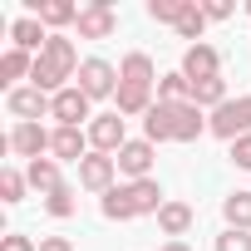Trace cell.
<instances>
[{
  "mask_svg": "<svg viewBox=\"0 0 251 251\" xmlns=\"http://www.w3.org/2000/svg\"><path fill=\"white\" fill-rule=\"evenodd\" d=\"M212 138H222V143H236V138H246L251 133V94H236V99H226L222 108H212Z\"/></svg>",
  "mask_w": 251,
  "mask_h": 251,
  "instance_id": "6da1fadb",
  "label": "cell"
},
{
  "mask_svg": "<svg viewBox=\"0 0 251 251\" xmlns=\"http://www.w3.org/2000/svg\"><path fill=\"white\" fill-rule=\"evenodd\" d=\"M50 118H54V128H89L94 123V99L79 84H69V89H59L50 99Z\"/></svg>",
  "mask_w": 251,
  "mask_h": 251,
  "instance_id": "7a4b0ae2",
  "label": "cell"
},
{
  "mask_svg": "<svg viewBox=\"0 0 251 251\" xmlns=\"http://www.w3.org/2000/svg\"><path fill=\"white\" fill-rule=\"evenodd\" d=\"M74 84L99 103V99H113L118 94V64H108V59H99V54H89L84 64H79V74H74Z\"/></svg>",
  "mask_w": 251,
  "mask_h": 251,
  "instance_id": "3957f363",
  "label": "cell"
},
{
  "mask_svg": "<svg viewBox=\"0 0 251 251\" xmlns=\"http://www.w3.org/2000/svg\"><path fill=\"white\" fill-rule=\"evenodd\" d=\"M113 163H118V173L128 177V182H143V177H153V163H158V148L148 143V138H128L118 153H113Z\"/></svg>",
  "mask_w": 251,
  "mask_h": 251,
  "instance_id": "277c9868",
  "label": "cell"
},
{
  "mask_svg": "<svg viewBox=\"0 0 251 251\" xmlns=\"http://www.w3.org/2000/svg\"><path fill=\"white\" fill-rule=\"evenodd\" d=\"M50 138H54V128H45V123H15L10 138H5V148L15 158L35 163V158H50Z\"/></svg>",
  "mask_w": 251,
  "mask_h": 251,
  "instance_id": "5b68a950",
  "label": "cell"
},
{
  "mask_svg": "<svg viewBox=\"0 0 251 251\" xmlns=\"http://www.w3.org/2000/svg\"><path fill=\"white\" fill-rule=\"evenodd\" d=\"M123 143H128V118H123V113H94V123H89V148L113 158Z\"/></svg>",
  "mask_w": 251,
  "mask_h": 251,
  "instance_id": "8992f818",
  "label": "cell"
},
{
  "mask_svg": "<svg viewBox=\"0 0 251 251\" xmlns=\"http://www.w3.org/2000/svg\"><path fill=\"white\" fill-rule=\"evenodd\" d=\"M5 108L15 123H40V118H50V94H40L35 84H20L5 94Z\"/></svg>",
  "mask_w": 251,
  "mask_h": 251,
  "instance_id": "52a82bcc",
  "label": "cell"
},
{
  "mask_svg": "<svg viewBox=\"0 0 251 251\" xmlns=\"http://www.w3.org/2000/svg\"><path fill=\"white\" fill-rule=\"evenodd\" d=\"M79 40H113V30H118V15H113V5L108 0H89V5L79 10Z\"/></svg>",
  "mask_w": 251,
  "mask_h": 251,
  "instance_id": "ba28073f",
  "label": "cell"
},
{
  "mask_svg": "<svg viewBox=\"0 0 251 251\" xmlns=\"http://www.w3.org/2000/svg\"><path fill=\"white\" fill-rule=\"evenodd\" d=\"M113 177H118V163H113L108 153H89V158L79 163V187H84V192H99V197H103V192L118 187Z\"/></svg>",
  "mask_w": 251,
  "mask_h": 251,
  "instance_id": "9c48e42d",
  "label": "cell"
},
{
  "mask_svg": "<svg viewBox=\"0 0 251 251\" xmlns=\"http://www.w3.org/2000/svg\"><path fill=\"white\" fill-rule=\"evenodd\" d=\"M207 118H212V113L197 108L192 99H187V103H173V143H197L202 133H212Z\"/></svg>",
  "mask_w": 251,
  "mask_h": 251,
  "instance_id": "30bf717a",
  "label": "cell"
},
{
  "mask_svg": "<svg viewBox=\"0 0 251 251\" xmlns=\"http://www.w3.org/2000/svg\"><path fill=\"white\" fill-rule=\"evenodd\" d=\"M94 148H89V128H54V138H50V158L54 163H84Z\"/></svg>",
  "mask_w": 251,
  "mask_h": 251,
  "instance_id": "8fae6325",
  "label": "cell"
},
{
  "mask_svg": "<svg viewBox=\"0 0 251 251\" xmlns=\"http://www.w3.org/2000/svg\"><path fill=\"white\" fill-rule=\"evenodd\" d=\"M182 74H187L192 84H197V79H217V74H222L217 45H207V40H202V45H187V50H182Z\"/></svg>",
  "mask_w": 251,
  "mask_h": 251,
  "instance_id": "7c38bea8",
  "label": "cell"
},
{
  "mask_svg": "<svg viewBox=\"0 0 251 251\" xmlns=\"http://www.w3.org/2000/svg\"><path fill=\"white\" fill-rule=\"evenodd\" d=\"M45 45H50V30H45V20H40V15H20V20L10 25V50L45 54Z\"/></svg>",
  "mask_w": 251,
  "mask_h": 251,
  "instance_id": "4fadbf2b",
  "label": "cell"
},
{
  "mask_svg": "<svg viewBox=\"0 0 251 251\" xmlns=\"http://www.w3.org/2000/svg\"><path fill=\"white\" fill-rule=\"evenodd\" d=\"M158 69H153V59L143 54V50H128L118 59V84H138V89H158Z\"/></svg>",
  "mask_w": 251,
  "mask_h": 251,
  "instance_id": "5bb4252c",
  "label": "cell"
},
{
  "mask_svg": "<svg viewBox=\"0 0 251 251\" xmlns=\"http://www.w3.org/2000/svg\"><path fill=\"white\" fill-rule=\"evenodd\" d=\"M40 59H45L54 74H64V79H74V74H79V64H84L69 35H50V45H45V54H40Z\"/></svg>",
  "mask_w": 251,
  "mask_h": 251,
  "instance_id": "9a60e30c",
  "label": "cell"
},
{
  "mask_svg": "<svg viewBox=\"0 0 251 251\" xmlns=\"http://www.w3.org/2000/svg\"><path fill=\"white\" fill-rule=\"evenodd\" d=\"M79 10L84 5H74V0H35L30 5V15H40L50 35H59L64 25H79Z\"/></svg>",
  "mask_w": 251,
  "mask_h": 251,
  "instance_id": "2e32d148",
  "label": "cell"
},
{
  "mask_svg": "<svg viewBox=\"0 0 251 251\" xmlns=\"http://www.w3.org/2000/svg\"><path fill=\"white\" fill-rule=\"evenodd\" d=\"M123 187H128V202H133V212H138V217H158V212L168 207V197H163V182H158V177L123 182Z\"/></svg>",
  "mask_w": 251,
  "mask_h": 251,
  "instance_id": "e0dca14e",
  "label": "cell"
},
{
  "mask_svg": "<svg viewBox=\"0 0 251 251\" xmlns=\"http://www.w3.org/2000/svg\"><path fill=\"white\" fill-rule=\"evenodd\" d=\"M153 94H158V89H138V84H118V94H113V113H123V118H148V108L158 103Z\"/></svg>",
  "mask_w": 251,
  "mask_h": 251,
  "instance_id": "ac0fdd59",
  "label": "cell"
},
{
  "mask_svg": "<svg viewBox=\"0 0 251 251\" xmlns=\"http://www.w3.org/2000/svg\"><path fill=\"white\" fill-rule=\"evenodd\" d=\"M192 222H197V212H192L187 202H173V197H168V207L158 212V226H163L168 241H182V236L192 231Z\"/></svg>",
  "mask_w": 251,
  "mask_h": 251,
  "instance_id": "d6986e66",
  "label": "cell"
},
{
  "mask_svg": "<svg viewBox=\"0 0 251 251\" xmlns=\"http://www.w3.org/2000/svg\"><path fill=\"white\" fill-rule=\"evenodd\" d=\"M30 74H35V54H25V50L0 54V84L5 89H20V79H30Z\"/></svg>",
  "mask_w": 251,
  "mask_h": 251,
  "instance_id": "ffe728a7",
  "label": "cell"
},
{
  "mask_svg": "<svg viewBox=\"0 0 251 251\" xmlns=\"http://www.w3.org/2000/svg\"><path fill=\"white\" fill-rule=\"evenodd\" d=\"M143 138L158 148V143H173V103H153L148 118H143Z\"/></svg>",
  "mask_w": 251,
  "mask_h": 251,
  "instance_id": "44dd1931",
  "label": "cell"
},
{
  "mask_svg": "<svg viewBox=\"0 0 251 251\" xmlns=\"http://www.w3.org/2000/svg\"><path fill=\"white\" fill-rule=\"evenodd\" d=\"M25 177H30V187L35 192H54V187H64V177H59V163L54 158H35V163H25Z\"/></svg>",
  "mask_w": 251,
  "mask_h": 251,
  "instance_id": "7402d4cb",
  "label": "cell"
},
{
  "mask_svg": "<svg viewBox=\"0 0 251 251\" xmlns=\"http://www.w3.org/2000/svg\"><path fill=\"white\" fill-rule=\"evenodd\" d=\"M222 217H226V226H236V231H251V192H226L222 197Z\"/></svg>",
  "mask_w": 251,
  "mask_h": 251,
  "instance_id": "603a6c76",
  "label": "cell"
},
{
  "mask_svg": "<svg viewBox=\"0 0 251 251\" xmlns=\"http://www.w3.org/2000/svg\"><path fill=\"white\" fill-rule=\"evenodd\" d=\"M187 99H192V79L182 69H173V74L158 79V103H187Z\"/></svg>",
  "mask_w": 251,
  "mask_h": 251,
  "instance_id": "cb8c5ba5",
  "label": "cell"
},
{
  "mask_svg": "<svg viewBox=\"0 0 251 251\" xmlns=\"http://www.w3.org/2000/svg\"><path fill=\"white\" fill-rule=\"evenodd\" d=\"M226 99H231V94H226V79H222V74H217V79H197V84H192V103H197V108H222Z\"/></svg>",
  "mask_w": 251,
  "mask_h": 251,
  "instance_id": "d4e9b609",
  "label": "cell"
},
{
  "mask_svg": "<svg viewBox=\"0 0 251 251\" xmlns=\"http://www.w3.org/2000/svg\"><path fill=\"white\" fill-rule=\"evenodd\" d=\"M99 212H103L108 222H133V217H138V212H133V202H128V187L103 192V197H99Z\"/></svg>",
  "mask_w": 251,
  "mask_h": 251,
  "instance_id": "484cf974",
  "label": "cell"
},
{
  "mask_svg": "<svg viewBox=\"0 0 251 251\" xmlns=\"http://www.w3.org/2000/svg\"><path fill=\"white\" fill-rule=\"evenodd\" d=\"M182 40H192V45H202V30H207V15H202V5L197 0H187V10L177 15V25H173Z\"/></svg>",
  "mask_w": 251,
  "mask_h": 251,
  "instance_id": "4316f807",
  "label": "cell"
},
{
  "mask_svg": "<svg viewBox=\"0 0 251 251\" xmlns=\"http://www.w3.org/2000/svg\"><path fill=\"white\" fill-rule=\"evenodd\" d=\"M25 187H30V177H25L20 168H5V173H0V202H5V207L25 202Z\"/></svg>",
  "mask_w": 251,
  "mask_h": 251,
  "instance_id": "83f0119b",
  "label": "cell"
},
{
  "mask_svg": "<svg viewBox=\"0 0 251 251\" xmlns=\"http://www.w3.org/2000/svg\"><path fill=\"white\" fill-rule=\"evenodd\" d=\"M74 207H79V202H74V187H69V182H64V187H54V192L45 197V212H50V217H59V222H64V217H74Z\"/></svg>",
  "mask_w": 251,
  "mask_h": 251,
  "instance_id": "f1b7e54d",
  "label": "cell"
},
{
  "mask_svg": "<svg viewBox=\"0 0 251 251\" xmlns=\"http://www.w3.org/2000/svg\"><path fill=\"white\" fill-rule=\"evenodd\" d=\"M182 10H187V0H148V20H158V25H177Z\"/></svg>",
  "mask_w": 251,
  "mask_h": 251,
  "instance_id": "f546056e",
  "label": "cell"
},
{
  "mask_svg": "<svg viewBox=\"0 0 251 251\" xmlns=\"http://www.w3.org/2000/svg\"><path fill=\"white\" fill-rule=\"evenodd\" d=\"M212 251H251V231H236V226H222Z\"/></svg>",
  "mask_w": 251,
  "mask_h": 251,
  "instance_id": "4dcf8cb0",
  "label": "cell"
},
{
  "mask_svg": "<svg viewBox=\"0 0 251 251\" xmlns=\"http://www.w3.org/2000/svg\"><path fill=\"white\" fill-rule=\"evenodd\" d=\"M226 158H231V163H236V168H241V173H251V133H246V138H236V143H231V153H226Z\"/></svg>",
  "mask_w": 251,
  "mask_h": 251,
  "instance_id": "1f68e13d",
  "label": "cell"
},
{
  "mask_svg": "<svg viewBox=\"0 0 251 251\" xmlns=\"http://www.w3.org/2000/svg\"><path fill=\"white\" fill-rule=\"evenodd\" d=\"M0 251H40V241H30L25 231H10V236H0Z\"/></svg>",
  "mask_w": 251,
  "mask_h": 251,
  "instance_id": "d6a6232c",
  "label": "cell"
},
{
  "mask_svg": "<svg viewBox=\"0 0 251 251\" xmlns=\"http://www.w3.org/2000/svg\"><path fill=\"white\" fill-rule=\"evenodd\" d=\"M202 15H207V20H231V0H207Z\"/></svg>",
  "mask_w": 251,
  "mask_h": 251,
  "instance_id": "836d02e7",
  "label": "cell"
},
{
  "mask_svg": "<svg viewBox=\"0 0 251 251\" xmlns=\"http://www.w3.org/2000/svg\"><path fill=\"white\" fill-rule=\"evenodd\" d=\"M40 251H74L69 236H40Z\"/></svg>",
  "mask_w": 251,
  "mask_h": 251,
  "instance_id": "e575fe53",
  "label": "cell"
},
{
  "mask_svg": "<svg viewBox=\"0 0 251 251\" xmlns=\"http://www.w3.org/2000/svg\"><path fill=\"white\" fill-rule=\"evenodd\" d=\"M158 251H192V246H187V241H163Z\"/></svg>",
  "mask_w": 251,
  "mask_h": 251,
  "instance_id": "d590c367",
  "label": "cell"
},
{
  "mask_svg": "<svg viewBox=\"0 0 251 251\" xmlns=\"http://www.w3.org/2000/svg\"><path fill=\"white\" fill-rule=\"evenodd\" d=\"M246 15H251V0H246Z\"/></svg>",
  "mask_w": 251,
  "mask_h": 251,
  "instance_id": "8d00e7d4",
  "label": "cell"
}]
</instances>
